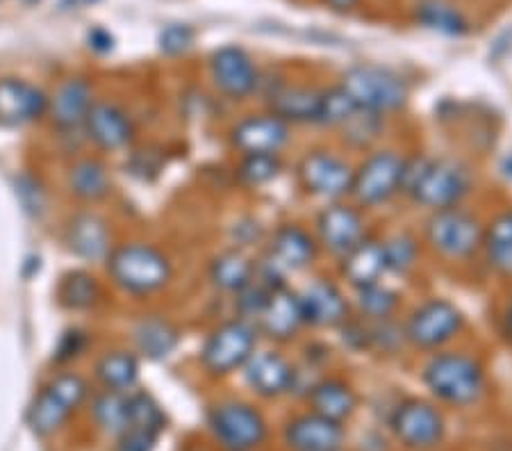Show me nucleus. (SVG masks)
Wrapping results in <instances>:
<instances>
[{
    "label": "nucleus",
    "instance_id": "obj_35",
    "mask_svg": "<svg viewBox=\"0 0 512 451\" xmlns=\"http://www.w3.org/2000/svg\"><path fill=\"white\" fill-rule=\"evenodd\" d=\"M57 299L69 310H89L101 299V285L87 272H71L57 287Z\"/></svg>",
    "mask_w": 512,
    "mask_h": 451
},
{
    "label": "nucleus",
    "instance_id": "obj_23",
    "mask_svg": "<svg viewBox=\"0 0 512 451\" xmlns=\"http://www.w3.org/2000/svg\"><path fill=\"white\" fill-rule=\"evenodd\" d=\"M66 244L76 256L85 260H107L112 253V233L94 212H80L71 217L66 226Z\"/></svg>",
    "mask_w": 512,
    "mask_h": 451
},
{
    "label": "nucleus",
    "instance_id": "obj_9",
    "mask_svg": "<svg viewBox=\"0 0 512 451\" xmlns=\"http://www.w3.org/2000/svg\"><path fill=\"white\" fill-rule=\"evenodd\" d=\"M403 164H406V158L390 149L367 155L360 167L353 171L351 196L355 203L365 205V208H378L401 194Z\"/></svg>",
    "mask_w": 512,
    "mask_h": 451
},
{
    "label": "nucleus",
    "instance_id": "obj_19",
    "mask_svg": "<svg viewBox=\"0 0 512 451\" xmlns=\"http://www.w3.org/2000/svg\"><path fill=\"white\" fill-rule=\"evenodd\" d=\"M305 324L315 328H340L351 317L349 301L340 287L326 278H317L299 294Z\"/></svg>",
    "mask_w": 512,
    "mask_h": 451
},
{
    "label": "nucleus",
    "instance_id": "obj_14",
    "mask_svg": "<svg viewBox=\"0 0 512 451\" xmlns=\"http://www.w3.org/2000/svg\"><path fill=\"white\" fill-rule=\"evenodd\" d=\"M210 73L221 94L235 101L249 98L260 85V73L251 55L239 46H224L214 51L210 60Z\"/></svg>",
    "mask_w": 512,
    "mask_h": 451
},
{
    "label": "nucleus",
    "instance_id": "obj_6",
    "mask_svg": "<svg viewBox=\"0 0 512 451\" xmlns=\"http://www.w3.org/2000/svg\"><path fill=\"white\" fill-rule=\"evenodd\" d=\"M258 328L249 319H230L203 342L201 365L210 376H228L242 369L258 347Z\"/></svg>",
    "mask_w": 512,
    "mask_h": 451
},
{
    "label": "nucleus",
    "instance_id": "obj_17",
    "mask_svg": "<svg viewBox=\"0 0 512 451\" xmlns=\"http://www.w3.org/2000/svg\"><path fill=\"white\" fill-rule=\"evenodd\" d=\"M242 369L249 388L264 399L283 397L294 390L296 369L278 351H255Z\"/></svg>",
    "mask_w": 512,
    "mask_h": 451
},
{
    "label": "nucleus",
    "instance_id": "obj_32",
    "mask_svg": "<svg viewBox=\"0 0 512 451\" xmlns=\"http://www.w3.org/2000/svg\"><path fill=\"white\" fill-rule=\"evenodd\" d=\"M71 192L82 201H101L112 190V178L107 174L105 164L98 160H80L73 164L69 174Z\"/></svg>",
    "mask_w": 512,
    "mask_h": 451
},
{
    "label": "nucleus",
    "instance_id": "obj_24",
    "mask_svg": "<svg viewBox=\"0 0 512 451\" xmlns=\"http://www.w3.org/2000/svg\"><path fill=\"white\" fill-rule=\"evenodd\" d=\"M340 272L353 290H362L367 285L381 283L383 274H387L383 242L374 240V237H365L346 256H342Z\"/></svg>",
    "mask_w": 512,
    "mask_h": 451
},
{
    "label": "nucleus",
    "instance_id": "obj_4",
    "mask_svg": "<svg viewBox=\"0 0 512 451\" xmlns=\"http://www.w3.org/2000/svg\"><path fill=\"white\" fill-rule=\"evenodd\" d=\"M340 87L349 94L355 108L381 117L406 108L410 96L406 80L378 64H355L346 69Z\"/></svg>",
    "mask_w": 512,
    "mask_h": 451
},
{
    "label": "nucleus",
    "instance_id": "obj_37",
    "mask_svg": "<svg viewBox=\"0 0 512 451\" xmlns=\"http://www.w3.org/2000/svg\"><path fill=\"white\" fill-rule=\"evenodd\" d=\"M355 112H358V108L353 105L349 94L337 85L319 92V108H317L315 123L324 128H342Z\"/></svg>",
    "mask_w": 512,
    "mask_h": 451
},
{
    "label": "nucleus",
    "instance_id": "obj_21",
    "mask_svg": "<svg viewBox=\"0 0 512 451\" xmlns=\"http://www.w3.org/2000/svg\"><path fill=\"white\" fill-rule=\"evenodd\" d=\"M48 112L46 94L26 80H0V126H28Z\"/></svg>",
    "mask_w": 512,
    "mask_h": 451
},
{
    "label": "nucleus",
    "instance_id": "obj_3",
    "mask_svg": "<svg viewBox=\"0 0 512 451\" xmlns=\"http://www.w3.org/2000/svg\"><path fill=\"white\" fill-rule=\"evenodd\" d=\"M107 272L123 292L148 297L171 281V262L151 244H123L107 256Z\"/></svg>",
    "mask_w": 512,
    "mask_h": 451
},
{
    "label": "nucleus",
    "instance_id": "obj_39",
    "mask_svg": "<svg viewBox=\"0 0 512 451\" xmlns=\"http://www.w3.org/2000/svg\"><path fill=\"white\" fill-rule=\"evenodd\" d=\"M128 410H130V429L158 433L164 429V413L162 408L155 404V399L146 392H135V395H128ZM128 429V431H130Z\"/></svg>",
    "mask_w": 512,
    "mask_h": 451
},
{
    "label": "nucleus",
    "instance_id": "obj_10",
    "mask_svg": "<svg viewBox=\"0 0 512 451\" xmlns=\"http://www.w3.org/2000/svg\"><path fill=\"white\" fill-rule=\"evenodd\" d=\"M212 436L226 451H253L267 438V422L258 408L244 401H224L208 415Z\"/></svg>",
    "mask_w": 512,
    "mask_h": 451
},
{
    "label": "nucleus",
    "instance_id": "obj_27",
    "mask_svg": "<svg viewBox=\"0 0 512 451\" xmlns=\"http://www.w3.org/2000/svg\"><path fill=\"white\" fill-rule=\"evenodd\" d=\"M308 401L315 413L335 422H344L346 417L353 415L355 406H358V397H355L353 388L342 379L317 381L308 392Z\"/></svg>",
    "mask_w": 512,
    "mask_h": 451
},
{
    "label": "nucleus",
    "instance_id": "obj_33",
    "mask_svg": "<svg viewBox=\"0 0 512 451\" xmlns=\"http://www.w3.org/2000/svg\"><path fill=\"white\" fill-rule=\"evenodd\" d=\"M96 379L103 383L105 390L128 392L139 379V360L128 351L105 354L96 365Z\"/></svg>",
    "mask_w": 512,
    "mask_h": 451
},
{
    "label": "nucleus",
    "instance_id": "obj_41",
    "mask_svg": "<svg viewBox=\"0 0 512 451\" xmlns=\"http://www.w3.org/2000/svg\"><path fill=\"white\" fill-rule=\"evenodd\" d=\"M344 139H349V144L355 149H365L371 142H376L378 135L383 130V117L381 114H371L358 110L353 117L344 123Z\"/></svg>",
    "mask_w": 512,
    "mask_h": 451
},
{
    "label": "nucleus",
    "instance_id": "obj_8",
    "mask_svg": "<svg viewBox=\"0 0 512 451\" xmlns=\"http://www.w3.org/2000/svg\"><path fill=\"white\" fill-rule=\"evenodd\" d=\"M465 326L462 310L449 299H428L412 310L406 326H403V338L415 349L437 351L449 344Z\"/></svg>",
    "mask_w": 512,
    "mask_h": 451
},
{
    "label": "nucleus",
    "instance_id": "obj_40",
    "mask_svg": "<svg viewBox=\"0 0 512 451\" xmlns=\"http://www.w3.org/2000/svg\"><path fill=\"white\" fill-rule=\"evenodd\" d=\"M385 246V267L392 274H408L417 265L419 244L412 235L399 233L383 242Z\"/></svg>",
    "mask_w": 512,
    "mask_h": 451
},
{
    "label": "nucleus",
    "instance_id": "obj_34",
    "mask_svg": "<svg viewBox=\"0 0 512 451\" xmlns=\"http://www.w3.org/2000/svg\"><path fill=\"white\" fill-rule=\"evenodd\" d=\"M94 420L110 436H123L130 429V410H128V395L126 392L105 390L103 395L94 399L92 406Z\"/></svg>",
    "mask_w": 512,
    "mask_h": 451
},
{
    "label": "nucleus",
    "instance_id": "obj_29",
    "mask_svg": "<svg viewBox=\"0 0 512 451\" xmlns=\"http://www.w3.org/2000/svg\"><path fill=\"white\" fill-rule=\"evenodd\" d=\"M255 278V265L249 256L237 249L219 253L210 265V281L221 292L239 294L249 287Z\"/></svg>",
    "mask_w": 512,
    "mask_h": 451
},
{
    "label": "nucleus",
    "instance_id": "obj_11",
    "mask_svg": "<svg viewBox=\"0 0 512 451\" xmlns=\"http://www.w3.org/2000/svg\"><path fill=\"white\" fill-rule=\"evenodd\" d=\"M353 167L342 155L330 151H310L305 153L296 176L301 187L308 194L324 201H342L351 194L353 187Z\"/></svg>",
    "mask_w": 512,
    "mask_h": 451
},
{
    "label": "nucleus",
    "instance_id": "obj_26",
    "mask_svg": "<svg viewBox=\"0 0 512 451\" xmlns=\"http://www.w3.org/2000/svg\"><path fill=\"white\" fill-rule=\"evenodd\" d=\"M269 112L289 123H315L319 92L312 87H278L267 96Z\"/></svg>",
    "mask_w": 512,
    "mask_h": 451
},
{
    "label": "nucleus",
    "instance_id": "obj_7",
    "mask_svg": "<svg viewBox=\"0 0 512 451\" xmlns=\"http://www.w3.org/2000/svg\"><path fill=\"white\" fill-rule=\"evenodd\" d=\"M87 399V383L78 374H60L46 385L28 410L32 433L46 438L60 431L73 410Z\"/></svg>",
    "mask_w": 512,
    "mask_h": 451
},
{
    "label": "nucleus",
    "instance_id": "obj_46",
    "mask_svg": "<svg viewBox=\"0 0 512 451\" xmlns=\"http://www.w3.org/2000/svg\"><path fill=\"white\" fill-rule=\"evenodd\" d=\"M321 3L335 12H351L360 5V0H321Z\"/></svg>",
    "mask_w": 512,
    "mask_h": 451
},
{
    "label": "nucleus",
    "instance_id": "obj_42",
    "mask_svg": "<svg viewBox=\"0 0 512 451\" xmlns=\"http://www.w3.org/2000/svg\"><path fill=\"white\" fill-rule=\"evenodd\" d=\"M194 44V30L189 26H180V23H173V26L164 28L160 32V48L167 55H183L189 51V46Z\"/></svg>",
    "mask_w": 512,
    "mask_h": 451
},
{
    "label": "nucleus",
    "instance_id": "obj_30",
    "mask_svg": "<svg viewBox=\"0 0 512 451\" xmlns=\"http://www.w3.org/2000/svg\"><path fill=\"white\" fill-rule=\"evenodd\" d=\"M415 21L421 28L444 37H462L469 30L465 14L449 0H421L415 5Z\"/></svg>",
    "mask_w": 512,
    "mask_h": 451
},
{
    "label": "nucleus",
    "instance_id": "obj_16",
    "mask_svg": "<svg viewBox=\"0 0 512 451\" xmlns=\"http://www.w3.org/2000/svg\"><path fill=\"white\" fill-rule=\"evenodd\" d=\"M230 142L242 155H278L289 142V126L276 114H253L230 130Z\"/></svg>",
    "mask_w": 512,
    "mask_h": 451
},
{
    "label": "nucleus",
    "instance_id": "obj_44",
    "mask_svg": "<svg viewBox=\"0 0 512 451\" xmlns=\"http://www.w3.org/2000/svg\"><path fill=\"white\" fill-rule=\"evenodd\" d=\"M155 440H158L155 433L130 429V431L123 433V436H119L117 449H114V451H153Z\"/></svg>",
    "mask_w": 512,
    "mask_h": 451
},
{
    "label": "nucleus",
    "instance_id": "obj_12",
    "mask_svg": "<svg viewBox=\"0 0 512 451\" xmlns=\"http://www.w3.org/2000/svg\"><path fill=\"white\" fill-rule=\"evenodd\" d=\"M392 429L406 447L431 451L444 438V417L424 399H406L394 410Z\"/></svg>",
    "mask_w": 512,
    "mask_h": 451
},
{
    "label": "nucleus",
    "instance_id": "obj_25",
    "mask_svg": "<svg viewBox=\"0 0 512 451\" xmlns=\"http://www.w3.org/2000/svg\"><path fill=\"white\" fill-rule=\"evenodd\" d=\"M92 105V87H89L85 80H66L55 92L53 101L48 103V112H51L57 126L71 130L85 123L87 112Z\"/></svg>",
    "mask_w": 512,
    "mask_h": 451
},
{
    "label": "nucleus",
    "instance_id": "obj_28",
    "mask_svg": "<svg viewBox=\"0 0 512 451\" xmlns=\"http://www.w3.org/2000/svg\"><path fill=\"white\" fill-rule=\"evenodd\" d=\"M180 333L169 319L151 315L144 317L142 322L135 326V344L139 354L151 360H164L173 354L178 347Z\"/></svg>",
    "mask_w": 512,
    "mask_h": 451
},
{
    "label": "nucleus",
    "instance_id": "obj_36",
    "mask_svg": "<svg viewBox=\"0 0 512 451\" xmlns=\"http://www.w3.org/2000/svg\"><path fill=\"white\" fill-rule=\"evenodd\" d=\"M355 306L367 322H383V319L394 317L399 308V294L381 283L367 285L362 290H355Z\"/></svg>",
    "mask_w": 512,
    "mask_h": 451
},
{
    "label": "nucleus",
    "instance_id": "obj_15",
    "mask_svg": "<svg viewBox=\"0 0 512 451\" xmlns=\"http://www.w3.org/2000/svg\"><path fill=\"white\" fill-rule=\"evenodd\" d=\"M303 326L305 317L301 308V297L299 292L289 290L287 285H280L269 292L258 319H255L258 333L274 342L294 340Z\"/></svg>",
    "mask_w": 512,
    "mask_h": 451
},
{
    "label": "nucleus",
    "instance_id": "obj_20",
    "mask_svg": "<svg viewBox=\"0 0 512 451\" xmlns=\"http://www.w3.org/2000/svg\"><path fill=\"white\" fill-rule=\"evenodd\" d=\"M317 237L299 224H283L276 228L269 244V262L280 272H303L317 258Z\"/></svg>",
    "mask_w": 512,
    "mask_h": 451
},
{
    "label": "nucleus",
    "instance_id": "obj_31",
    "mask_svg": "<svg viewBox=\"0 0 512 451\" xmlns=\"http://www.w3.org/2000/svg\"><path fill=\"white\" fill-rule=\"evenodd\" d=\"M483 251L494 272L512 276V210H503L483 231Z\"/></svg>",
    "mask_w": 512,
    "mask_h": 451
},
{
    "label": "nucleus",
    "instance_id": "obj_5",
    "mask_svg": "<svg viewBox=\"0 0 512 451\" xmlns=\"http://www.w3.org/2000/svg\"><path fill=\"white\" fill-rule=\"evenodd\" d=\"M483 224L465 208L433 210L426 219L424 237L437 256L447 260H469L483 249Z\"/></svg>",
    "mask_w": 512,
    "mask_h": 451
},
{
    "label": "nucleus",
    "instance_id": "obj_22",
    "mask_svg": "<svg viewBox=\"0 0 512 451\" xmlns=\"http://www.w3.org/2000/svg\"><path fill=\"white\" fill-rule=\"evenodd\" d=\"M82 126H85L89 139L105 151L123 149L135 135V126H132L128 112L121 110L119 105L105 101H94Z\"/></svg>",
    "mask_w": 512,
    "mask_h": 451
},
{
    "label": "nucleus",
    "instance_id": "obj_13",
    "mask_svg": "<svg viewBox=\"0 0 512 451\" xmlns=\"http://www.w3.org/2000/svg\"><path fill=\"white\" fill-rule=\"evenodd\" d=\"M317 244L328 253L342 258L353 246H358L367 237V224L362 212L351 203L335 201L317 215Z\"/></svg>",
    "mask_w": 512,
    "mask_h": 451
},
{
    "label": "nucleus",
    "instance_id": "obj_43",
    "mask_svg": "<svg viewBox=\"0 0 512 451\" xmlns=\"http://www.w3.org/2000/svg\"><path fill=\"white\" fill-rule=\"evenodd\" d=\"M16 194H19L23 208L32 212V215H39V212L44 210V190H41L32 178L23 176L19 183H16Z\"/></svg>",
    "mask_w": 512,
    "mask_h": 451
},
{
    "label": "nucleus",
    "instance_id": "obj_18",
    "mask_svg": "<svg viewBox=\"0 0 512 451\" xmlns=\"http://www.w3.org/2000/svg\"><path fill=\"white\" fill-rule=\"evenodd\" d=\"M285 445L292 451H340L344 440L342 422L315 413L296 415L285 426Z\"/></svg>",
    "mask_w": 512,
    "mask_h": 451
},
{
    "label": "nucleus",
    "instance_id": "obj_48",
    "mask_svg": "<svg viewBox=\"0 0 512 451\" xmlns=\"http://www.w3.org/2000/svg\"><path fill=\"white\" fill-rule=\"evenodd\" d=\"M21 3H26V5H37V3H41V0H21Z\"/></svg>",
    "mask_w": 512,
    "mask_h": 451
},
{
    "label": "nucleus",
    "instance_id": "obj_47",
    "mask_svg": "<svg viewBox=\"0 0 512 451\" xmlns=\"http://www.w3.org/2000/svg\"><path fill=\"white\" fill-rule=\"evenodd\" d=\"M503 335H506L508 342H512V292H510V297H508L506 313H503Z\"/></svg>",
    "mask_w": 512,
    "mask_h": 451
},
{
    "label": "nucleus",
    "instance_id": "obj_2",
    "mask_svg": "<svg viewBox=\"0 0 512 451\" xmlns=\"http://www.w3.org/2000/svg\"><path fill=\"white\" fill-rule=\"evenodd\" d=\"M424 385L451 406H472L485 392V369L462 351H440L428 358L421 372Z\"/></svg>",
    "mask_w": 512,
    "mask_h": 451
},
{
    "label": "nucleus",
    "instance_id": "obj_1",
    "mask_svg": "<svg viewBox=\"0 0 512 451\" xmlns=\"http://www.w3.org/2000/svg\"><path fill=\"white\" fill-rule=\"evenodd\" d=\"M472 192V171L456 158H426L415 155L403 164L401 194L421 208H456Z\"/></svg>",
    "mask_w": 512,
    "mask_h": 451
},
{
    "label": "nucleus",
    "instance_id": "obj_45",
    "mask_svg": "<svg viewBox=\"0 0 512 451\" xmlns=\"http://www.w3.org/2000/svg\"><path fill=\"white\" fill-rule=\"evenodd\" d=\"M82 347H85V335H82L80 331H69L60 340V344H57L55 358L57 360H71L73 356L80 354Z\"/></svg>",
    "mask_w": 512,
    "mask_h": 451
},
{
    "label": "nucleus",
    "instance_id": "obj_38",
    "mask_svg": "<svg viewBox=\"0 0 512 451\" xmlns=\"http://www.w3.org/2000/svg\"><path fill=\"white\" fill-rule=\"evenodd\" d=\"M280 169H283V160H280V155L258 153V155H244L242 162H239L237 174L242 178V183L258 187L276 180Z\"/></svg>",
    "mask_w": 512,
    "mask_h": 451
}]
</instances>
